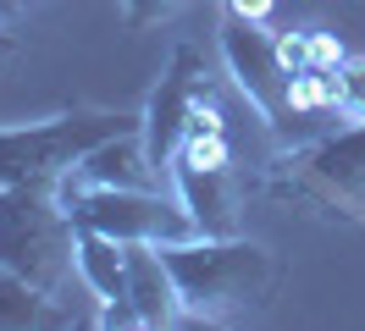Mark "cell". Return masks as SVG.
I'll use <instances>...</instances> for the list:
<instances>
[{
	"mask_svg": "<svg viewBox=\"0 0 365 331\" xmlns=\"http://www.w3.org/2000/svg\"><path fill=\"white\" fill-rule=\"evenodd\" d=\"M160 254L178 276L188 320H205V326L244 320L250 309H260L277 293V276H282L277 254L244 232H227V238L194 232V238L160 243Z\"/></svg>",
	"mask_w": 365,
	"mask_h": 331,
	"instance_id": "1",
	"label": "cell"
},
{
	"mask_svg": "<svg viewBox=\"0 0 365 331\" xmlns=\"http://www.w3.org/2000/svg\"><path fill=\"white\" fill-rule=\"evenodd\" d=\"M260 194L299 204V210H327L332 221H349L365 232V122H343L316 144H294L272 154Z\"/></svg>",
	"mask_w": 365,
	"mask_h": 331,
	"instance_id": "2",
	"label": "cell"
},
{
	"mask_svg": "<svg viewBox=\"0 0 365 331\" xmlns=\"http://www.w3.org/2000/svg\"><path fill=\"white\" fill-rule=\"evenodd\" d=\"M138 127V110L72 105L39 122H0V188L17 182H61V177L116 132Z\"/></svg>",
	"mask_w": 365,
	"mask_h": 331,
	"instance_id": "3",
	"label": "cell"
},
{
	"mask_svg": "<svg viewBox=\"0 0 365 331\" xmlns=\"http://www.w3.org/2000/svg\"><path fill=\"white\" fill-rule=\"evenodd\" d=\"M72 238H78V221L67 216L56 182L0 188V265L6 270H17L34 287H45V293L61 298L67 276H78Z\"/></svg>",
	"mask_w": 365,
	"mask_h": 331,
	"instance_id": "4",
	"label": "cell"
},
{
	"mask_svg": "<svg viewBox=\"0 0 365 331\" xmlns=\"http://www.w3.org/2000/svg\"><path fill=\"white\" fill-rule=\"evenodd\" d=\"M56 194L67 204V216L78 226H94L116 243H178L194 238L200 226L182 210L178 194H160V188H138V182H78L61 177Z\"/></svg>",
	"mask_w": 365,
	"mask_h": 331,
	"instance_id": "5",
	"label": "cell"
},
{
	"mask_svg": "<svg viewBox=\"0 0 365 331\" xmlns=\"http://www.w3.org/2000/svg\"><path fill=\"white\" fill-rule=\"evenodd\" d=\"M216 100H222V94H216V78H210L200 44H188V39L172 44V56H166V66H160L150 100H144V110H138V132H144V149H150L155 177L172 172V154H178L188 122H194L205 105H216Z\"/></svg>",
	"mask_w": 365,
	"mask_h": 331,
	"instance_id": "6",
	"label": "cell"
},
{
	"mask_svg": "<svg viewBox=\"0 0 365 331\" xmlns=\"http://www.w3.org/2000/svg\"><path fill=\"white\" fill-rule=\"evenodd\" d=\"M216 50H222V66L238 83V94L255 105V116L272 132H288L294 105H288V66L277 56V33L266 22L216 11Z\"/></svg>",
	"mask_w": 365,
	"mask_h": 331,
	"instance_id": "7",
	"label": "cell"
},
{
	"mask_svg": "<svg viewBox=\"0 0 365 331\" xmlns=\"http://www.w3.org/2000/svg\"><path fill=\"white\" fill-rule=\"evenodd\" d=\"M166 182H172V194L182 199V210L194 216L200 232H210V238L238 232L244 188H238L232 166H200V160H182V154H178V160H172V172H166Z\"/></svg>",
	"mask_w": 365,
	"mask_h": 331,
	"instance_id": "8",
	"label": "cell"
},
{
	"mask_svg": "<svg viewBox=\"0 0 365 331\" xmlns=\"http://www.w3.org/2000/svg\"><path fill=\"white\" fill-rule=\"evenodd\" d=\"M128 304L138 309V326L160 331V326H182L188 309H182L178 276L160 254V243H128Z\"/></svg>",
	"mask_w": 365,
	"mask_h": 331,
	"instance_id": "9",
	"label": "cell"
},
{
	"mask_svg": "<svg viewBox=\"0 0 365 331\" xmlns=\"http://www.w3.org/2000/svg\"><path fill=\"white\" fill-rule=\"evenodd\" d=\"M72 260H78V282L100 298V309H133L128 304V243L106 238V232H94V226H78Z\"/></svg>",
	"mask_w": 365,
	"mask_h": 331,
	"instance_id": "10",
	"label": "cell"
},
{
	"mask_svg": "<svg viewBox=\"0 0 365 331\" xmlns=\"http://www.w3.org/2000/svg\"><path fill=\"white\" fill-rule=\"evenodd\" d=\"M50 320H67L61 298L0 265V326H50Z\"/></svg>",
	"mask_w": 365,
	"mask_h": 331,
	"instance_id": "11",
	"label": "cell"
},
{
	"mask_svg": "<svg viewBox=\"0 0 365 331\" xmlns=\"http://www.w3.org/2000/svg\"><path fill=\"white\" fill-rule=\"evenodd\" d=\"M332 78H338V105L332 110L343 122H365V56H349Z\"/></svg>",
	"mask_w": 365,
	"mask_h": 331,
	"instance_id": "12",
	"label": "cell"
},
{
	"mask_svg": "<svg viewBox=\"0 0 365 331\" xmlns=\"http://www.w3.org/2000/svg\"><path fill=\"white\" fill-rule=\"evenodd\" d=\"M299 33H304V72H338L349 61L338 33H327V28H299Z\"/></svg>",
	"mask_w": 365,
	"mask_h": 331,
	"instance_id": "13",
	"label": "cell"
},
{
	"mask_svg": "<svg viewBox=\"0 0 365 331\" xmlns=\"http://www.w3.org/2000/svg\"><path fill=\"white\" fill-rule=\"evenodd\" d=\"M178 6L182 0H122V22H128V28H155V22H166Z\"/></svg>",
	"mask_w": 365,
	"mask_h": 331,
	"instance_id": "14",
	"label": "cell"
},
{
	"mask_svg": "<svg viewBox=\"0 0 365 331\" xmlns=\"http://www.w3.org/2000/svg\"><path fill=\"white\" fill-rule=\"evenodd\" d=\"M277 0H216V11H227V17H250V22H266L272 17Z\"/></svg>",
	"mask_w": 365,
	"mask_h": 331,
	"instance_id": "15",
	"label": "cell"
},
{
	"mask_svg": "<svg viewBox=\"0 0 365 331\" xmlns=\"http://www.w3.org/2000/svg\"><path fill=\"white\" fill-rule=\"evenodd\" d=\"M34 6H39V0H0V28H17Z\"/></svg>",
	"mask_w": 365,
	"mask_h": 331,
	"instance_id": "16",
	"label": "cell"
},
{
	"mask_svg": "<svg viewBox=\"0 0 365 331\" xmlns=\"http://www.w3.org/2000/svg\"><path fill=\"white\" fill-rule=\"evenodd\" d=\"M11 44H17V39H11V28H0V56H11Z\"/></svg>",
	"mask_w": 365,
	"mask_h": 331,
	"instance_id": "17",
	"label": "cell"
}]
</instances>
